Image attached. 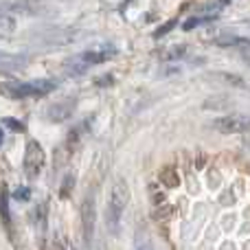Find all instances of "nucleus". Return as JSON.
Masks as SVG:
<instances>
[{"mask_svg": "<svg viewBox=\"0 0 250 250\" xmlns=\"http://www.w3.org/2000/svg\"><path fill=\"white\" fill-rule=\"evenodd\" d=\"M2 125L7 129H11V132H16V134H24L26 132V125L22 123V121H18V119H11V117H4L2 119Z\"/></svg>", "mask_w": 250, "mask_h": 250, "instance_id": "nucleus-13", "label": "nucleus"}, {"mask_svg": "<svg viewBox=\"0 0 250 250\" xmlns=\"http://www.w3.org/2000/svg\"><path fill=\"white\" fill-rule=\"evenodd\" d=\"M75 182H77V176H75L73 171L66 173L64 180H62V187H60V200L70 198V193H73V189H75Z\"/></svg>", "mask_w": 250, "mask_h": 250, "instance_id": "nucleus-10", "label": "nucleus"}, {"mask_svg": "<svg viewBox=\"0 0 250 250\" xmlns=\"http://www.w3.org/2000/svg\"><path fill=\"white\" fill-rule=\"evenodd\" d=\"M136 250H154V246H151V242H149V237H147L145 233H143V242H141V237H138Z\"/></svg>", "mask_w": 250, "mask_h": 250, "instance_id": "nucleus-17", "label": "nucleus"}, {"mask_svg": "<svg viewBox=\"0 0 250 250\" xmlns=\"http://www.w3.org/2000/svg\"><path fill=\"white\" fill-rule=\"evenodd\" d=\"M217 16H202V18H189V20L182 24V29L185 31H191V29H195V26H200V24H207V22H213Z\"/></svg>", "mask_w": 250, "mask_h": 250, "instance_id": "nucleus-12", "label": "nucleus"}, {"mask_svg": "<svg viewBox=\"0 0 250 250\" xmlns=\"http://www.w3.org/2000/svg\"><path fill=\"white\" fill-rule=\"evenodd\" d=\"M187 53V46H182V44H178V46H171L167 53L163 55V60H182Z\"/></svg>", "mask_w": 250, "mask_h": 250, "instance_id": "nucleus-15", "label": "nucleus"}, {"mask_svg": "<svg viewBox=\"0 0 250 250\" xmlns=\"http://www.w3.org/2000/svg\"><path fill=\"white\" fill-rule=\"evenodd\" d=\"M217 77L222 79V82H226V83H230V86H237V88H246L248 83H246V79H242L239 75H233V73H220Z\"/></svg>", "mask_w": 250, "mask_h": 250, "instance_id": "nucleus-11", "label": "nucleus"}, {"mask_svg": "<svg viewBox=\"0 0 250 250\" xmlns=\"http://www.w3.org/2000/svg\"><path fill=\"white\" fill-rule=\"evenodd\" d=\"M53 79H35V82H2V92L9 99H29V97H46L55 90Z\"/></svg>", "mask_w": 250, "mask_h": 250, "instance_id": "nucleus-1", "label": "nucleus"}, {"mask_svg": "<svg viewBox=\"0 0 250 250\" xmlns=\"http://www.w3.org/2000/svg\"><path fill=\"white\" fill-rule=\"evenodd\" d=\"M44 163H46V154H44L42 145H40L35 138L26 141L24 145V160H22V167H24V173L29 180H35L40 176V171L44 169Z\"/></svg>", "mask_w": 250, "mask_h": 250, "instance_id": "nucleus-2", "label": "nucleus"}, {"mask_svg": "<svg viewBox=\"0 0 250 250\" xmlns=\"http://www.w3.org/2000/svg\"><path fill=\"white\" fill-rule=\"evenodd\" d=\"M0 29H2V33L7 35V33H11L13 31V24H16V20H13V16L9 11H2V18H0Z\"/></svg>", "mask_w": 250, "mask_h": 250, "instance_id": "nucleus-16", "label": "nucleus"}, {"mask_svg": "<svg viewBox=\"0 0 250 250\" xmlns=\"http://www.w3.org/2000/svg\"><path fill=\"white\" fill-rule=\"evenodd\" d=\"M160 182H163L167 189H176L178 185H180V178H178V171L173 167H165L163 171H160Z\"/></svg>", "mask_w": 250, "mask_h": 250, "instance_id": "nucleus-9", "label": "nucleus"}, {"mask_svg": "<svg viewBox=\"0 0 250 250\" xmlns=\"http://www.w3.org/2000/svg\"><path fill=\"white\" fill-rule=\"evenodd\" d=\"M95 226H97V207H95V195L86 193L82 204V229H83V242L86 246L92 244L95 237Z\"/></svg>", "mask_w": 250, "mask_h": 250, "instance_id": "nucleus-4", "label": "nucleus"}, {"mask_svg": "<svg viewBox=\"0 0 250 250\" xmlns=\"http://www.w3.org/2000/svg\"><path fill=\"white\" fill-rule=\"evenodd\" d=\"M29 189L26 187H18V191H16V200H20V202H26L29 200Z\"/></svg>", "mask_w": 250, "mask_h": 250, "instance_id": "nucleus-18", "label": "nucleus"}, {"mask_svg": "<svg viewBox=\"0 0 250 250\" xmlns=\"http://www.w3.org/2000/svg\"><path fill=\"white\" fill-rule=\"evenodd\" d=\"M129 200H132V195H129L127 182L119 178V180L112 185V189H110V204H114V207H119L121 211H125L127 204H129Z\"/></svg>", "mask_w": 250, "mask_h": 250, "instance_id": "nucleus-7", "label": "nucleus"}, {"mask_svg": "<svg viewBox=\"0 0 250 250\" xmlns=\"http://www.w3.org/2000/svg\"><path fill=\"white\" fill-rule=\"evenodd\" d=\"M114 55H117V48H114L112 44H101L99 48H90V51H83L82 55H79V60H82L83 64L92 66V64H104V62L112 60Z\"/></svg>", "mask_w": 250, "mask_h": 250, "instance_id": "nucleus-6", "label": "nucleus"}, {"mask_svg": "<svg viewBox=\"0 0 250 250\" xmlns=\"http://www.w3.org/2000/svg\"><path fill=\"white\" fill-rule=\"evenodd\" d=\"M211 127L220 134H246L250 129V119L244 114H224V117H217Z\"/></svg>", "mask_w": 250, "mask_h": 250, "instance_id": "nucleus-3", "label": "nucleus"}, {"mask_svg": "<svg viewBox=\"0 0 250 250\" xmlns=\"http://www.w3.org/2000/svg\"><path fill=\"white\" fill-rule=\"evenodd\" d=\"M75 108H77V99H75V97L60 99V101H53V104L48 105L44 117H46V121H51V123H64L66 119L73 117Z\"/></svg>", "mask_w": 250, "mask_h": 250, "instance_id": "nucleus-5", "label": "nucleus"}, {"mask_svg": "<svg viewBox=\"0 0 250 250\" xmlns=\"http://www.w3.org/2000/svg\"><path fill=\"white\" fill-rule=\"evenodd\" d=\"M51 250H64V248H62L60 244H53V246H51Z\"/></svg>", "mask_w": 250, "mask_h": 250, "instance_id": "nucleus-20", "label": "nucleus"}, {"mask_svg": "<svg viewBox=\"0 0 250 250\" xmlns=\"http://www.w3.org/2000/svg\"><path fill=\"white\" fill-rule=\"evenodd\" d=\"M121 217H123L121 208L108 202V208H105V226H108L110 235H114V237H117L119 230H121Z\"/></svg>", "mask_w": 250, "mask_h": 250, "instance_id": "nucleus-8", "label": "nucleus"}, {"mask_svg": "<svg viewBox=\"0 0 250 250\" xmlns=\"http://www.w3.org/2000/svg\"><path fill=\"white\" fill-rule=\"evenodd\" d=\"M176 24H178V20H167L163 26H158V29H156L154 33H151V35H154V40L165 38V35H167L169 31H173V29H176Z\"/></svg>", "mask_w": 250, "mask_h": 250, "instance_id": "nucleus-14", "label": "nucleus"}, {"mask_svg": "<svg viewBox=\"0 0 250 250\" xmlns=\"http://www.w3.org/2000/svg\"><path fill=\"white\" fill-rule=\"evenodd\" d=\"M114 83V75H101L97 79V86H112Z\"/></svg>", "mask_w": 250, "mask_h": 250, "instance_id": "nucleus-19", "label": "nucleus"}, {"mask_svg": "<svg viewBox=\"0 0 250 250\" xmlns=\"http://www.w3.org/2000/svg\"><path fill=\"white\" fill-rule=\"evenodd\" d=\"M244 250H250V242H248V246H246V244H244Z\"/></svg>", "mask_w": 250, "mask_h": 250, "instance_id": "nucleus-21", "label": "nucleus"}]
</instances>
